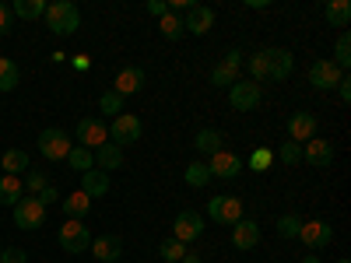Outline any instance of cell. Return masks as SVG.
Instances as JSON below:
<instances>
[{
  "mask_svg": "<svg viewBox=\"0 0 351 263\" xmlns=\"http://www.w3.org/2000/svg\"><path fill=\"white\" fill-rule=\"evenodd\" d=\"M204 236V218L197 214V211H180L176 214V221H172V239H180L183 246H190V242H197Z\"/></svg>",
  "mask_w": 351,
  "mask_h": 263,
  "instance_id": "ba28073f",
  "label": "cell"
},
{
  "mask_svg": "<svg viewBox=\"0 0 351 263\" xmlns=\"http://www.w3.org/2000/svg\"><path fill=\"white\" fill-rule=\"evenodd\" d=\"M0 263H28V253L18 249V246H11V249L0 253Z\"/></svg>",
  "mask_w": 351,
  "mask_h": 263,
  "instance_id": "ab89813d",
  "label": "cell"
},
{
  "mask_svg": "<svg viewBox=\"0 0 351 263\" xmlns=\"http://www.w3.org/2000/svg\"><path fill=\"white\" fill-rule=\"evenodd\" d=\"M88 208H92V200H88L81 190H74L71 197H64V214H67V221H81V218L88 214Z\"/></svg>",
  "mask_w": 351,
  "mask_h": 263,
  "instance_id": "d4e9b609",
  "label": "cell"
},
{
  "mask_svg": "<svg viewBox=\"0 0 351 263\" xmlns=\"http://www.w3.org/2000/svg\"><path fill=\"white\" fill-rule=\"evenodd\" d=\"M18 81H21L18 64L11 60V56H0V92H14Z\"/></svg>",
  "mask_w": 351,
  "mask_h": 263,
  "instance_id": "83f0119b",
  "label": "cell"
},
{
  "mask_svg": "<svg viewBox=\"0 0 351 263\" xmlns=\"http://www.w3.org/2000/svg\"><path fill=\"white\" fill-rule=\"evenodd\" d=\"M299 239H302V246L306 249H313V253H319V249H327L330 246V239H334V228L327 225V221H302V228H299Z\"/></svg>",
  "mask_w": 351,
  "mask_h": 263,
  "instance_id": "30bf717a",
  "label": "cell"
},
{
  "mask_svg": "<svg viewBox=\"0 0 351 263\" xmlns=\"http://www.w3.org/2000/svg\"><path fill=\"white\" fill-rule=\"evenodd\" d=\"M11 28H14V14H11L8 4H0V36H8Z\"/></svg>",
  "mask_w": 351,
  "mask_h": 263,
  "instance_id": "60d3db41",
  "label": "cell"
},
{
  "mask_svg": "<svg viewBox=\"0 0 351 263\" xmlns=\"http://www.w3.org/2000/svg\"><path fill=\"white\" fill-rule=\"evenodd\" d=\"M288 137L295 140V144L313 140V137H316V116H313V112H295V116L288 120Z\"/></svg>",
  "mask_w": 351,
  "mask_h": 263,
  "instance_id": "ac0fdd59",
  "label": "cell"
},
{
  "mask_svg": "<svg viewBox=\"0 0 351 263\" xmlns=\"http://www.w3.org/2000/svg\"><path fill=\"white\" fill-rule=\"evenodd\" d=\"M158 32H162V39H169V42L183 39V36H186L183 18H180V14H162V18H158Z\"/></svg>",
  "mask_w": 351,
  "mask_h": 263,
  "instance_id": "f1b7e54d",
  "label": "cell"
},
{
  "mask_svg": "<svg viewBox=\"0 0 351 263\" xmlns=\"http://www.w3.org/2000/svg\"><path fill=\"white\" fill-rule=\"evenodd\" d=\"M211 25H215V8H208V4H197V8L183 18V28H186L190 36H208Z\"/></svg>",
  "mask_w": 351,
  "mask_h": 263,
  "instance_id": "9a60e30c",
  "label": "cell"
},
{
  "mask_svg": "<svg viewBox=\"0 0 351 263\" xmlns=\"http://www.w3.org/2000/svg\"><path fill=\"white\" fill-rule=\"evenodd\" d=\"M208 172H211V179H236V175L243 172V158L221 148L218 155H211V162H208Z\"/></svg>",
  "mask_w": 351,
  "mask_h": 263,
  "instance_id": "4fadbf2b",
  "label": "cell"
},
{
  "mask_svg": "<svg viewBox=\"0 0 351 263\" xmlns=\"http://www.w3.org/2000/svg\"><path fill=\"white\" fill-rule=\"evenodd\" d=\"M324 18H327L334 28H348V21H351V4H348V0H330V4L324 8Z\"/></svg>",
  "mask_w": 351,
  "mask_h": 263,
  "instance_id": "484cf974",
  "label": "cell"
},
{
  "mask_svg": "<svg viewBox=\"0 0 351 263\" xmlns=\"http://www.w3.org/2000/svg\"><path fill=\"white\" fill-rule=\"evenodd\" d=\"M95 155V165L109 175L112 168H120L123 165V148H116V144H102V148L99 151H92Z\"/></svg>",
  "mask_w": 351,
  "mask_h": 263,
  "instance_id": "7402d4cb",
  "label": "cell"
},
{
  "mask_svg": "<svg viewBox=\"0 0 351 263\" xmlns=\"http://www.w3.org/2000/svg\"><path fill=\"white\" fill-rule=\"evenodd\" d=\"M141 134H144V127H141V120L134 112H120L109 123V144H116V148H127V144L141 140Z\"/></svg>",
  "mask_w": 351,
  "mask_h": 263,
  "instance_id": "277c9868",
  "label": "cell"
},
{
  "mask_svg": "<svg viewBox=\"0 0 351 263\" xmlns=\"http://www.w3.org/2000/svg\"><path fill=\"white\" fill-rule=\"evenodd\" d=\"M337 263H348V260H337Z\"/></svg>",
  "mask_w": 351,
  "mask_h": 263,
  "instance_id": "f907efd6",
  "label": "cell"
},
{
  "mask_svg": "<svg viewBox=\"0 0 351 263\" xmlns=\"http://www.w3.org/2000/svg\"><path fill=\"white\" fill-rule=\"evenodd\" d=\"M112 263H120V260H112Z\"/></svg>",
  "mask_w": 351,
  "mask_h": 263,
  "instance_id": "f5cc1de1",
  "label": "cell"
},
{
  "mask_svg": "<svg viewBox=\"0 0 351 263\" xmlns=\"http://www.w3.org/2000/svg\"><path fill=\"white\" fill-rule=\"evenodd\" d=\"M228 105L236 112H250L260 105V84H253L250 77H239L236 84L228 88Z\"/></svg>",
  "mask_w": 351,
  "mask_h": 263,
  "instance_id": "52a82bcc",
  "label": "cell"
},
{
  "mask_svg": "<svg viewBox=\"0 0 351 263\" xmlns=\"http://www.w3.org/2000/svg\"><path fill=\"white\" fill-rule=\"evenodd\" d=\"M56 197H60V193H56V190H53V183H49V186H46V190H43V193H39V197H36V200H39V203H43V208H49V203H53V200H56Z\"/></svg>",
  "mask_w": 351,
  "mask_h": 263,
  "instance_id": "ee69618b",
  "label": "cell"
},
{
  "mask_svg": "<svg viewBox=\"0 0 351 263\" xmlns=\"http://www.w3.org/2000/svg\"><path fill=\"white\" fill-rule=\"evenodd\" d=\"M256 242H260V225H256V221L243 218V221H236V225H232V246H236V249L250 253Z\"/></svg>",
  "mask_w": 351,
  "mask_h": 263,
  "instance_id": "2e32d148",
  "label": "cell"
},
{
  "mask_svg": "<svg viewBox=\"0 0 351 263\" xmlns=\"http://www.w3.org/2000/svg\"><path fill=\"white\" fill-rule=\"evenodd\" d=\"M158 253H162V260H165V263H180V260L190 253V246H183L180 239H165V242L158 246Z\"/></svg>",
  "mask_w": 351,
  "mask_h": 263,
  "instance_id": "1f68e13d",
  "label": "cell"
},
{
  "mask_svg": "<svg viewBox=\"0 0 351 263\" xmlns=\"http://www.w3.org/2000/svg\"><path fill=\"white\" fill-rule=\"evenodd\" d=\"M271 162H274V151H271V148H256V151L250 155V168H253V172H267Z\"/></svg>",
  "mask_w": 351,
  "mask_h": 263,
  "instance_id": "f35d334b",
  "label": "cell"
},
{
  "mask_svg": "<svg viewBox=\"0 0 351 263\" xmlns=\"http://www.w3.org/2000/svg\"><path fill=\"white\" fill-rule=\"evenodd\" d=\"M221 64H228V67H236V71H243V53H239V49H228Z\"/></svg>",
  "mask_w": 351,
  "mask_h": 263,
  "instance_id": "b9f144b4",
  "label": "cell"
},
{
  "mask_svg": "<svg viewBox=\"0 0 351 263\" xmlns=\"http://www.w3.org/2000/svg\"><path fill=\"white\" fill-rule=\"evenodd\" d=\"M77 140H81V148L99 151L102 144H109V130H106L102 120H95V116H84V120H77Z\"/></svg>",
  "mask_w": 351,
  "mask_h": 263,
  "instance_id": "9c48e42d",
  "label": "cell"
},
{
  "mask_svg": "<svg viewBox=\"0 0 351 263\" xmlns=\"http://www.w3.org/2000/svg\"><path fill=\"white\" fill-rule=\"evenodd\" d=\"M141 88H144V71L141 67H123L120 74H116V81H112V92L116 95H137L141 92Z\"/></svg>",
  "mask_w": 351,
  "mask_h": 263,
  "instance_id": "e0dca14e",
  "label": "cell"
},
{
  "mask_svg": "<svg viewBox=\"0 0 351 263\" xmlns=\"http://www.w3.org/2000/svg\"><path fill=\"white\" fill-rule=\"evenodd\" d=\"M180 263H200V256H197V253H186V256H183Z\"/></svg>",
  "mask_w": 351,
  "mask_h": 263,
  "instance_id": "c3c4849f",
  "label": "cell"
},
{
  "mask_svg": "<svg viewBox=\"0 0 351 263\" xmlns=\"http://www.w3.org/2000/svg\"><path fill=\"white\" fill-rule=\"evenodd\" d=\"M299 228H302V218H295V214H281L278 218V236L281 239H299Z\"/></svg>",
  "mask_w": 351,
  "mask_h": 263,
  "instance_id": "e575fe53",
  "label": "cell"
},
{
  "mask_svg": "<svg viewBox=\"0 0 351 263\" xmlns=\"http://www.w3.org/2000/svg\"><path fill=\"white\" fill-rule=\"evenodd\" d=\"M74 67L77 71H88V56H74Z\"/></svg>",
  "mask_w": 351,
  "mask_h": 263,
  "instance_id": "7dc6e473",
  "label": "cell"
},
{
  "mask_svg": "<svg viewBox=\"0 0 351 263\" xmlns=\"http://www.w3.org/2000/svg\"><path fill=\"white\" fill-rule=\"evenodd\" d=\"M250 81L260 84V81H285L291 74V67H295V56H291L288 49H260L250 56Z\"/></svg>",
  "mask_w": 351,
  "mask_h": 263,
  "instance_id": "6da1fadb",
  "label": "cell"
},
{
  "mask_svg": "<svg viewBox=\"0 0 351 263\" xmlns=\"http://www.w3.org/2000/svg\"><path fill=\"white\" fill-rule=\"evenodd\" d=\"M39 151H43V158H49V162H67V155H71V148H74V140L60 130V127H49V130H43L39 134Z\"/></svg>",
  "mask_w": 351,
  "mask_h": 263,
  "instance_id": "3957f363",
  "label": "cell"
},
{
  "mask_svg": "<svg viewBox=\"0 0 351 263\" xmlns=\"http://www.w3.org/2000/svg\"><path fill=\"white\" fill-rule=\"evenodd\" d=\"M148 14L162 18V14H169V4H165V0H148Z\"/></svg>",
  "mask_w": 351,
  "mask_h": 263,
  "instance_id": "7bdbcfd3",
  "label": "cell"
},
{
  "mask_svg": "<svg viewBox=\"0 0 351 263\" xmlns=\"http://www.w3.org/2000/svg\"><path fill=\"white\" fill-rule=\"evenodd\" d=\"M67 162H71V168H77V172H88V168H95V155L88 151V148H71Z\"/></svg>",
  "mask_w": 351,
  "mask_h": 263,
  "instance_id": "d6a6232c",
  "label": "cell"
},
{
  "mask_svg": "<svg viewBox=\"0 0 351 263\" xmlns=\"http://www.w3.org/2000/svg\"><path fill=\"white\" fill-rule=\"evenodd\" d=\"M334 64H337L341 71L351 64V36H348V32H341V36H337V46H334Z\"/></svg>",
  "mask_w": 351,
  "mask_h": 263,
  "instance_id": "d590c367",
  "label": "cell"
},
{
  "mask_svg": "<svg viewBox=\"0 0 351 263\" xmlns=\"http://www.w3.org/2000/svg\"><path fill=\"white\" fill-rule=\"evenodd\" d=\"M21 197H25V186H21L18 175H0V203H4V208H14Z\"/></svg>",
  "mask_w": 351,
  "mask_h": 263,
  "instance_id": "603a6c76",
  "label": "cell"
},
{
  "mask_svg": "<svg viewBox=\"0 0 351 263\" xmlns=\"http://www.w3.org/2000/svg\"><path fill=\"white\" fill-rule=\"evenodd\" d=\"M302 263H324V260H319V256H316V253H309V256H306V260H302Z\"/></svg>",
  "mask_w": 351,
  "mask_h": 263,
  "instance_id": "681fc988",
  "label": "cell"
},
{
  "mask_svg": "<svg viewBox=\"0 0 351 263\" xmlns=\"http://www.w3.org/2000/svg\"><path fill=\"white\" fill-rule=\"evenodd\" d=\"M21 186H25V193H28V197H39V193H43V190L49 186V179H46V172L32 168V172L25 175V183H21Z\"/></svg>",
  "mask_w": 351,
  "mask_h": 263,
  "instance_id": "836d02e7",
  "label": "cell"
},
{
  "mask_svg": "<svg viewBox=\"0 0 351 263\" xmlns=\"http://www.w3.org/2000/svg\"><path fill=\"white\" fill-rule=\"evenodd\" d=\"M183 179H186V186H193V190H204V186L211 183L208 162H190V165H186V172H183Z\"/></svg>",
  "mask_w": 351,
  "mask_h": 263,
  "instance_id": "f546056e",
  "label": "cell"
},
{
  "mask_svg": "<svg viewBox=\"0 0 351 263\" xmlns=\"http://www.w3.org/2000/svg\"><path fill=\"white\" fill-rule=\"evenodd\" d=\"M99 109H102V112H109L112 120H116V116L123 112V95H116L112 88H109V92H102V99H99Z\"/></svg>",
  "mask_w": 351,
  "mask_h": 263,
  "instance_id": "74e56055",
  "label": "cell"
},
{
  "mask_svg": "<svg viewBox=\"0 0 351 263\" xmlns=\"http://www.w3.org/2000/svg\"><path fill=\"white\" fill-rule=\"evenodd\" d=\"M14 225H18L21 231L43 228V225H46V208H43L36 197H21V200L14 203Z\"/></svg>",
  "mask_w": 351,
  "mask_h": 263,
  "instance_id": "5b68a950",
  "label": "cell"
},
{
  "mask_svg": "<svg viewBox=\"0 0 351 263\" xmlns=\"http://www.w3.org/2000/svg\"><path fill=\"white\" fill-rule=\"evenodd\" d=\"M341 77H344V71H341L334 60H316V64L309 67V84L319 88V92H330V88H337Z\"/></svg>",
  "mask_w": 351,
  "mask_h": 263,
  "instance_id": "7c38bea8",
  "label": "cell"
},
{
  "mask_svg": "<svg viewBox=\"0 0 351 263\" xmlns=\"http://www.w3.org/2000/svg\"><path fill=\"white\" fill-rule=\"evenodd\" d=\"M243 77V71H236V67H228V64H218L215 71H211V84H218V88H232Z\"/></svg>",
  "mask_w": 351,
  "mask_h": 263,
  "instance_id": "4dcf8cb0",
  "label": "cell"
},
{
  "mask_svg": "<svg viewBox=\"0 0 351 263\" xmlns=\"http://www.w3.org/2000/svg\"><path fill=\"white\" fill-rule=\"evenodd\" d=\"M193 144H197V151H200V155H218V151H221V144H225V137H221V130L204 127V130H197Z\"/></svg>",
  "mask_w": 351,
  "mask_h": 263,
  "instance_id": "44dd1931",
  "label": "cell"
},
{
  "mask_svg": "<svg viewBox=\"0 0 351 263\" xmlns=\"http://www.w3.org/2000/svg\"><path fill=\"white\" fill-rule=\"evenodd\" d=\"M208 218L218 225H236L243 221V200L239 197H211L208 200Z\"/></svg>",
  "mask_w": 351,
  "mask_h": 263,
  "instance_id": "8992f818",
  "label": "cell"
},
{
  "mask_svg": "<svg viewBox=\"0 0 351 263\" xmlns=\"http://www.w3.org/2000/svg\"><path fill=\"white\" fill-rule=\"evenodd\" d=\"M92 256L95 260H102V263H112V260H120V253H123V239L120 236H99V239H92Z\"/></svg>",
  "mask_w": 351,
  "mask_h": 263,
  "instance_id": "d6986e66",
  "label": "cell"
},
{
  "mask_svg": "<svg viewBox=\"0 0 351 263\" xmlns=\"http://www.w3.org/2000/svg\"><path fill=\"white\" fill-rule=\"evenodd\" d=\"M0 253H4V246H0Z\"/></svg>",
  "mask_w": 351,
  "mask_h": 263,
  "instance_id": "816d5d0a",
  "label": "cell"
},
{
  "mask_svg": "<svg viewBox=\"0 0 351 263\" xmlns=\"http://www.w3.org/2000/svg\"><path fill=\"white\" fill-rule=\"evenodd\" d=\"M11 14L21 18V21H36L46 14V0H14L11 4Z\"/></svg>",
  "mask_w": 351,
  "mask_h": 263,
  "instance_id": "cb8c5ba5",
  "label": "cell"
},
{
  "mask_svg": "<svg viewBox=\"0 0 351 263\" xmlns=\"http://www.w3.org/2000/svg\"><path fill=\"white\" fill-rule=\"evenodd\" d=\"M246 8H253V11H263V8H267V0H246Z\"/></svg>",
  "mask_w": 351,
  "mask_h": 263,
  "instance_id": "bcb514c9",
  "label": "cell"
},
{
  "mask_svg": "<svg viewBox=\"0 0 351 263\" xmlns=\"http://www.w3.org/2000/svg\"><path fill=\"white\" fill-rule=\"evenodd\" d=\"M81 193L92 200V197H106L109 193V175L102 168H88L81 172Z\"/></svg>",
  "mask_w": 351,
  "mask_h": 263,
  "instance_id": "ffe728a7",
  "label": "cell"
},
{
  "mask_svg": "<svg viewBox=\"0 0 351 263\" xmlns=\"http://www.w3.org/2000/svg\"><path fill=\"white\" fill-rule=\"evenodd\" d=\"M88 246H92V231H88V225H81V221L60 225V249L64 253H88Z\"/></svg>",
  "mask_w": 351,
  "mask_h": 263,
  "instance_id": "8fae6325",
  "label": "cell"
},
{
  "mask_svg": "<svg viewBox=\"0 0 351 263\" xmlns=\"http://www.w3.org/2000/svg\"><path fill=\"white\" fill-rule=\"evenodd\" d=\"M0 168H4V175H21V172L28 168V151H21V148L4 151V158H0Z\"/></svg>",
  "mask_w": 351,
  "mask_h": 263,
  "instance_id": "4316f807",
  "label": "cell"
},
{
  "mask_svg": "<svg viewBox=\"0 0 351 263\" xmlns=\"http://www.w3.org/2000/svg\"><path fill=\"white\" fill-rule=\"evenodd\" d=\"M46 25L53 36H71L81 28V11L77 4H71V0H53V4H46Z\"/></svg>",
  "mask_w": 351,
  "mask_h": 263,
  "instance_id": "7a4b0ae2",
  "label": "cell"
},
{
  "mask_svg": "<svg viewBox=\"0 0 351 263\" xmlns=\"http://www.w3.org/2000/svg\"><path fill=\"white\" fill-rule=\"evenodd\" d=\"M337 95H341V102H344V105L351 102V81H348V77H341V84H337Z\"/></svg>",
  "mask_w": 351,
  "mask_h": 263,
  "instance_id": "f6af8a7d",
  "label": "cell"
},
{
  "mask_svg": "<svg viewBox=\"0 0 351 263\" xmlns=\"http://www.w3.org/2000/svg\"><path fill=\"white\" fill-rule=\"evenodd\" d=\"M302 162H306V165H313V168H327V165L334 162V144H330V140H319V137L306 140V148H302Z\"/></svg>",
  "mask_w": 351,
  "mask_h": 263,
  "instance_id": "5bb4252c",
  "label": "cell"
},
{
  "mask_svg": "<svg viewBox=\"0 0 351 263\" xmlns=\"http://www.w3.org/2000/svg\"><path fill=\"white\" fill-rule=\"evenodd\" d=\"M278 158H281V165H299V162H302V144L285 140L281 148H278Z\"/></svg>",
  "mask_w": 351,
  "mask_h": 263,
  "instance_id": "8d00e7d4",
  "label": "cell"
}]
</instances>
